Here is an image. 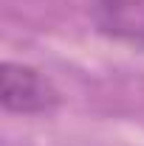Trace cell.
<instances>
[{
  "label": "cell",
  "instance_id": "cell-1",
  "mask_svg": "<svg viewBox=\"0 0 144 146\" xmlns=\"http://www.w3.org/2000/svg\"><path fill=\"white\" fill-rule=\"evenodd\" d=\"M0 98L9 112H20V115L48 112L59 104V93L51 84V79L31 65H17V62L3 65Z\"/></svg>",
  "mask_w": 144,
  "mask_h": 146
},
{
  "label": "cell",
  "instance_id": "cell-2",
  "mask_svg": "<svg viewBox=\"0 0 144 146\" xmlns=\"http://www.w3.org/2000/svg\"><path fill=\"white\" fill-rule=\"evenodd\" d=\"M96 23L102 34L144 48V0H99Z\"/></svg>",
  "mask_w": 144,
  "mask_h": 146
}]
</instances>
